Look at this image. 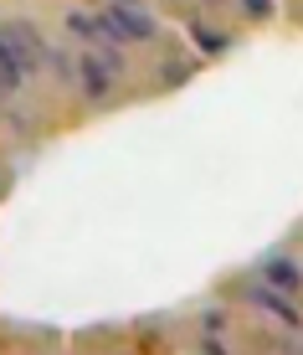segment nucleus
Returning a JSON list of instances; mask_svg holds the SVG:
<instances>
[{"mask_svg": "<svg viewBox=\"0 0 303 355\" xmlns=\"http://www.w3.org/2000/svg\"><path fill=\"white\" fill-rule=\"evenodd\" d=\"M0 52L21 67V78H31V72L46 62V52H52V46L42 42V31H36L31 21H0Z\"/></svg>", "mask_w": 303, "mask_h": 355, "instance_id": "obj_1", "label": "nucleus"}, {"mask_svg": "<svg viewBox=\"0 0 303 355\" xmlns=\"http://www.w3.org/2000/svg\"><path fill=\"white\" fill-rule=\"evenodd\" d=\"M98 16L108 21V31H113L118 42H154V36H160V21L144 6H118V0H108Z\"/></svg>", "mask_w": 303, "mask_h": 355, "instance_id": "obj_2", "label": "nucleus"}, {"mask_svg": "<svg viewBox=\"0 0 303 355\" xmlns=\"http://www.w3.org/2000/svg\"><path fill=\"white\" fill-rule=\"evenodd\" d=\"M247 299L257 304V309H268L277 324H288V329H303V309L293 304V293H283V288H273V284H257V288H247Z\"/></svg>", "mask_w": 303, "mask_h": 355, "instance_id": "obj_3", "label": "nucleus"}, {"mask_svg": "<svg viewBox=\"0 0 303 355\" xmlns=\"http://www.w3.org/2000/svg\"><path fill=\"white\" fill-rule=\"evenodd\" d=\"M67 31H72V36H82L88 46H124L113 31H108V21H103V16H93V10H67Z\"/></svg>", "mask_w": 303, "mask_h": 355, "instance_id": "obj_4", "label": "nucleus"}, {"mask_svg": "<svg viewBox=\"0 0 303 355\" xmlns=\"http://www.w3.org/2000/svg\"><path fill=\"white\" fill-rule=\"evenodd\" d=\"M77 83H82V98H93V103H98V98L113 93L118 78H113V72H108L93 52H82V57H77Z\"/></svg>", "mask_w": 303, "mask_h": 355, "instance_id": "obj_5", "label": "nucleus"}, {"mask_svg": "<svg viewBox=\"0 0 303 355\" xmlns=\"http://www.w3.org/2000/svg\"><path fill=\"white\" fill-rule=\"evenodd\" d=\"M262 284H273L283 293H303V268L293 258H268L262 263Z\"/></svg>", "mask_w": 303, "mask_h": 355, "instance_id": "obj_6", "label": "nucleus"}, {"mask_svg": "<svg viewBox=\"0 0 303 355\" xmlns=\"http://www.w3.org/2000/svg\"><path fill=\"white\" fill-rule=\"evenodd\" d=\"M185 31H190V42H196V46H201V57H221V52H226V46H232V36H221V31H211V26H205V21H201V16H190V21H185Z\"/></svg>", "mask_w": 303, "mask_h": 355, "instance_id": "obj_7", "label": "nucleus"}, {"mask_svg": "<svg viewBox=\"0 0 303 355\" xmlns=\"http://www.w3.org/2000/svg\"><path fill=\"white\" fill-rule=\"evenodd\" d=\"M241 16H247V21H273L277 0H241Z\"/></svg>", "mask_w": 303, "mask_h": 355, "instance_id": "obj_8", "label": "nucleus"}, {"mask_svg": "<svg viewBox=\"0 0 303 355\" xmlns=\"http://www.w3.org/2000/svg\"><path fill=\"white\" fill-rule=\"evenodd\" d=\"M21 83H26V78H21V67H16V62H10V57H6V52H0V93H16V88H21Z\"/></svg>", "mask_w": 303, "mask_h": 355, "instance_id": "obj_9", "label": "nucleus"}, {"mask_svg": "<svg viewBox=\"0 0 303 355\" xmlns=\"http://www.w3.org/2000/svg\"><path fill=\"white\" fill-rule=\"evenodd\" d=\"M190 72H196V62H165L160 78L169 83V88H175V83H190Z\"/></svg>", "mask_w": 303, "mask_h": 355, "instance_id": "obj_10", "label": "nucleus"}, {"mask_svg": "<svg viewBox=\"0 0 303 355\" xmlns=\"http://www.w3.org/2000/svg\"><path fill=\"white\" fill-rule=\"evenodd\" d=\"M201 329H205V335H216V329H226V314H221V309H205V314H201Z\"/></svg>", "mask_w": 303, "mask_h": 355, "instance_id": "obj_11", "label": "nucleus"}, {"mask_svg": "<svg viewBox=\"0 0 303 355\" xmlns=\"http://www.w3.org/2000/svg\"><path fill=\"white\" fill-rule=\"evenodd\" d=\"M201 355H226V345H221L216 335H205V340H201Z\"/></svg>", "mask_w": 303, "mask_h": 355, "instance_id": "obj_12", "label": "nucleus"}, {"mask_svg": "<svg viewBox=\"0 0 303 355\" xmlns=\"http://www.w3.org/2000/svg\"><path fill=\"white\" fill-rule=\"evenodd\" d=\"M118 6H144V0H118Z\"/></svg>", "mask_w": 303, "mask_h": 355, "instance_id": "obj_13", "label": "nucleus"}]
</instances>
